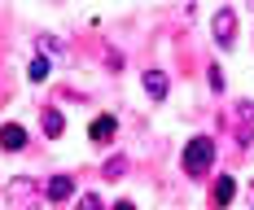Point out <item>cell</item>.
Returning <instances> with one entry per match:
<instances>
[{
  "label": "cell",
  "instance_id": "cell-9",
  "mask_svg": "<svg viewBox=\"0 0 254 210\" xmlns=\"http://www.w3.org/2000/svg\"><path fill=\"white\" fill-rule=\"evenodd\" d=\"M40 127H44V136H49V140H57V136L66 131V118H62L57 109H44V114H40Z\"/></svg>",
  "mask_w": 254,
  "mask_h": 210
},
{
  "label": "cell",
  "instance_id": "cell-10",
  "mask_svg": "<svg viewBox=\"0 0 254 210\" xmlns=\"http://www.w3.org/2000/svg\"><path fill=\"white\" fill-rule=\"evenodd\" d=\"M123 171H127V154L105 158V166H101V175H105V180H123Z\"/></svg>",
  "mask_w": 254,
  "mask_h": 210
},
{
  "label": "cell",
  "instance_id": "cell-2",
  "mask_svg": "<svg viewBox=\"0 0 254 210\" xmlns=\"http://www.w3.org/2000/svg\"><path fill=\"white\" fill-rule=\"evenodd\" d=\"M210 31H215V49H232L237 44V13L232 9H215Z\"/></svg>",
  "mask_w": 254,
  "mask_h": 210
},
{
  "label": "cell",
  "instance_id": "cell-6",
  "mask_svg": "<svg viewBox=\"0 0 254 210\" xmlns=\"http://www.w3.org/2000/svg\"><path fill=\"white\" fill-rule=\"evenodd\" d=\"M26 140H31V136H26L22 123H4V127H0V149H4V154H18V149H26Z\"/></svg>",
  "mask_w": 254,
  "mask_h": 210
},
{
  "label": "cell",
  "instance_id": "cell-14",
  "mask_svg": "<svg viewBox=\"0 0 254 210\" xmlns=\"http://www.w3.org/2000/svg\"><path fill=\"white\" fill-rule=\"evenodd\" d=\"M206 70H210V75H206V79H210V88L224 92V70H219V66H206Z\"/></svg>",
  "mask_w": 254,
  "mask_h": 210
},
{
  "label": "cell",
  "instance_id": "cell-15",
  "mask_svg": "<svg viewBox=\"0 0 254 210\" xmlns=\"http://www.w3.org/2000/svg\"><path fill=\"white\" fill-rule=\"evenodd\" d=\"M110 210H136V206H131V202H127V197H123V202H114V206H110Z\"/></svg>",
  "mask_w": 254,
  "mask_h": 210
},
{
  "label": "cell",
  "instance_id": "cell-11",
  "mask_svg": "<svg viewBox=\"0 0 254 210\" xmlns=\"http://www.w3.org/2000/svg\"><path fill=\"white\" fill-rule=\"evenodd\" d=\"M26 79H31V83H44V79H49V57H35L31 70H26Z\"/></svg>",
  "mask_w": 254,
  "mask_h": 210
},
{
  "label": "cell",
  "instance_id": "cell-13",
  "mask_svg": "<svg viewBox=\"0 0 254 210\" xmlns=\"http://www.w3.org/2000/svg\"><path fill=\"white\" fill-rule=\"evenodd\" d=\"M237 118L241 123H254V101H237Z\"/></svg>",
  "mask_w": 254,
  "mask_h": 210
},
{
  "label": "cell",
  "instance_id": "cell-4",
  "mask_svg": "<svg viewBox=\"0 0 254 210\" xmlns=\"http://www.w3.org/2000/svg\"><path fill=\"white\" fill-rule=\"evenodd\" d=\"M232 197H237V180H232V175H215V188H210V210H228Z\"/></svg>",
  "mask_w": 254,
  "mask_h": 210
},
{
  "label": "cell",
  "instance_id": "cell-7",
  "mask_svg": "<svg viewBox=\"0 0 254 210\" xmlns=\"http://www.w3.org/2000/svg\"><path fill=\"white\" fill-rule=\"evenodd\" d=\"M44 197H49V202H70V197H75V180H70V175H49Z\"/></svg>",
  "mask_w": 254,
  "mask_h": 210
},
{
  "label": "cell",
  "instance_id": "cell-3",
  "mask_svg": "<svg viewBox=\"0 0 254 210\" xmlns=\"http://www.w3.org/2000/svg\"><path fill=\"white\" fill-rule=\"evenodd\" d=\"M114 136H119V118H114V114H97V118L88 123V140H92V145H110Z\"/></svg>",
  "mask_w": 254,
  "mask_h": 210
},
{
  "label": "cell",
  "instance_id": "cell-1",
  "mask_svg": "<svg viewBox=\"0 0 254 210\" xmlns=\"http://www.w3.org/2000/svg\"><path fill=\"white\" fill-rule=\"evenodd\" d=\"M180 166H184V175H193V180L210 175V166H215V140H210V136H193V140L184 145V154H180Z\"/></svg>",
  "mask_w": 254,
  "mask_h": 210
},
{
  "label": "cell",
  "instance_id": "cell-5",
  "mask_svg": "<svg viewBox=\"0 0 254 210\" xmlns=\"http://www.w3.org/2000/svg\"><path fill=\"white\" fill-rule=\"evenodd\" d=\"M9 202H13V210H40V197H35L31 180H18V184H9Z\"/></svg>",
  "mask_w": 254,
  "mask_h": 210
},
{
  "label": "cell",
  "instance_id": "cell-8",
  "mask_svg": "<svg viewBox=\"0 0 254 210\" xmlns=\"http://www.w3.org/2000/svg\"><path fill=\"white\" fill-rule=\"evenodd\" d=\"M145 92H149L153 101H167V92H171V79L162 75V70H145Z\"/></svg>",
  "mask_w": 254,
  "mask_h": 210
},
{
  "label": "cell",
  "instance_id": "cell-12",
  "mask_svg": "<svg viewBox=\"0 0 254 210\" xmlns=\"http://www.w3.org/2000/svg\"><path fill=\"white\" fill-rule=\"evenodd\" d=\"M75 210H105V206H101V197H97V193H83V197L75 202Z\"/></svg>",
  "mask_w": 254,
  "mask_h": 210
}]
</instances>
